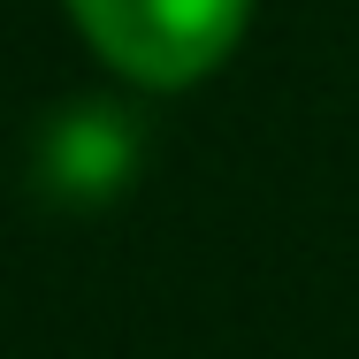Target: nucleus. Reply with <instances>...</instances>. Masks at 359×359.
<instances>
[{
    "mask_svg": "<svg viewBox=\"0 0 359 359\" xmlns=\"http://www.w3.org/2000/svg\"><path fill=\"white\" fill-rule=\"evenodd\" d=\"M62 8L84 31V46L145 92H184L215 76L252 23V0H62Z\"/></svg>",
    "mask_w": 359,
    "mask_h": 359,
    "instance_id": "nucleus-1",
    "label": "nucleus"
},
{
    "mask_svg": "<svg viewBox=\"0 0 359 359\" xmlns=\"http://www.w3.org/2000/svg\"><path fill=\"white\" fill-rule=\"evenodd\" d=\"M145 168V123L115 100H69L39 123L31 138V184L54 199V207H115Z\"/></svg>",
    "mask_w": 359,
    "mask_h": 359,
    "instance_id": "nucleus-2",
    "label": "nucleus"
}]
</instances>
